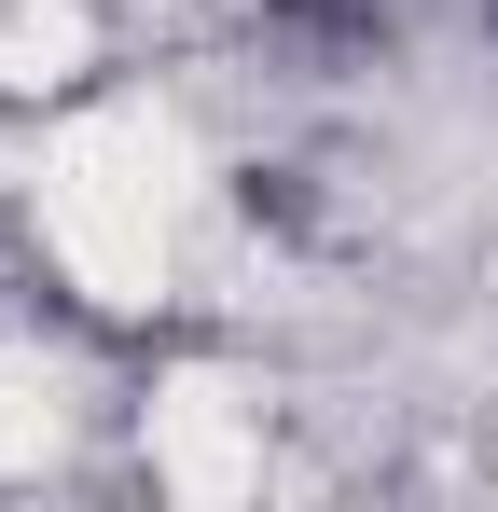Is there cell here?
I'll return each mask as SVG.
<instances>
[]
</instances>
